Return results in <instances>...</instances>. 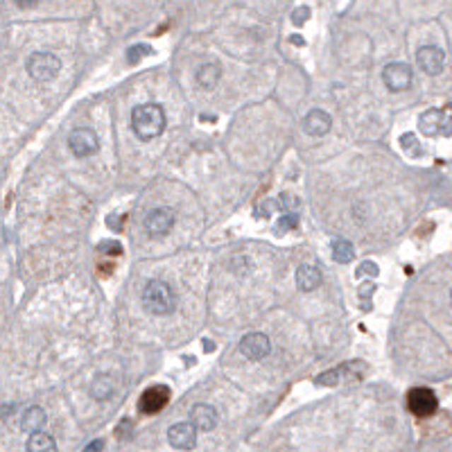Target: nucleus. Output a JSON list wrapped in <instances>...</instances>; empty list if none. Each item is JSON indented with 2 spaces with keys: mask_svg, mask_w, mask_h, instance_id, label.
Listing matches in <instances>:
<instances>
[{
  "mask_svg": "<svg viewBox=\"0 0 452 452\" xmlns=\"http://www.w3.org/2000/svg\"><path fill=\"white\" fill-rule=\"evenodd\" d=\"M132 129L141 141H152L166 129V111L161 104L149 102L132 111Z\"/></svg>",
  "mask_w": 452,
  "mask_h": 452,
  "instance_id": "1",
  "label": "nucleus"
},
{
  "mask_svg": "<svg viewBox=\"0 0 452 452\" xmlns=\"http://www.w3.org/2000/svg\"><path fill=\"white\" fill-rule=\"evenodd\" d=\"M143 308L149 312V315H156V317L172 315L177 308L175 289H172L166 281H161V278L149 281L143 289Z\"/></svg>",
  "mask_w": 452,
  "mask_h": 452,
  "instance_id": "2",
  "label": "nucleus"
},
{
  "mask_svg": "<svg viewBox=\"0 0 452 452\" xmlns=\"http://www.w3.org/2000/svg\"><path fill=\"white\" fill-rule=\"evenodd\" d=\"M28 73L34 82H50L62 71V59L54 52H34L28 59Z\"/></svg>",
  "mask_w": 452,
  "mask_h": 452,
  "instance_id": "3",
  "label": "nucleus"
},
{
  "mask_svg": "<svg viewBox=\"0 0 452 452\" xmlns=\"http://www.w3.org/2000/svg\"><path fill=\"white\" fill-rule=\"evenodd\" d=\"M421 134L436 138V136H450L452 134V113L444 109H430L419 118Z\"/></svg>",
  "mask_w": 452,
  "mask_h": 452,
  "instance_id": "4",
  "label": "nucleus"
},
{
  "mask_svg": "<svg viewBox=\"0 0 452 452\" xmlns=\"http://www.w3.org/2000/svg\"><path fill=\"white\" fill-rule=\"evenodd\" d=\"M407 407L414 416H432L439 407V400L434 396L432 389H425V387H416L407 393Z\"/></svg>",
  "mask_w": 452,
  "mask_h": 452,
  "instance_id": "5",
  "label": "nucleus"
},
{
  "mask_svg": "<svg viewBox=\"0 0 452 452\" xmlns=\"http://www.w3.org/2000/svg\"><path fill=\"white\" fill-rule=\"evenodd\" d=\"M175 222H177V217L172 208H154V211H149L145 217V231L152 238H163L172 231Z\"/></svg>",
  "mask_w": 452,
  "mask_h": 452,
  "instance_id": "6",
  "label": "nucleus"
},
{
  "mask_svg": "<svg viewBox=\"0 0 452 452\" xmlns=\"http://www.w3.org/2000/svg\"><path fill=\"white\" fill-rule=\"evenodd\" d=\"M272 351V342L265 332H249L242 337L240 342V353L251 362H260L270 355Z\"/></svg>",
  "mask_w": 452,
  "mask_h": 452,
  "instance_id": "7",
  "label": "nucleus"
},
{
  "mask_svg": "<svg viewBox=\"0 0 452 452\" xmlns=\"http://www.w3.org/2000/svg\"><path fill=\"white\" fill-rule=\"evenodd\" d=\"M68 147H71V152L77 156V158H86V156H93L100 149V141L95 132L91 129H75L71 132V136H68Z\"/></svg>",
  "mask_w": 452,
  "mask_h": 452,
  "instance_id": "8",
  "label": "nucleus"
},
{
  "mask_svg": "<svg viewBox=\"0 0 452 452\" xmlns=\"http://www.w3.org/2000/svg\"><path fill=\"white\" fill-rule=\"evenodd\" d=\"M382 79H385V86L393 93L407 91L412 84V68L407 64H389L382 71Z\"/></svg>",
  "mask_w": 452,
  "mask_h": 452,
  "instance_id": "9",
  "label": "nucleus"
},
{
  "mask_svg": "<svg viewBox=\"0 0 452 452\" xmlns=\"http://www.w3.org/2000/svg\"><path fill=\"white\" fill-rule=\"evenodd\" d=\"M168 441L177 450H192L197 446V427L192 423H175L168 430Z\"/></svg>",
  "mask_w": 452,
  "mask_h": 452,
  "instance_id": "10",
  "label": "nucleus"
},
{
  "mask_svg": "<svg viewBox=\"0 0 452 452\" xmlns=\"http://www.w3.org/2000/svg\"><path fill=\"white\" fill-rule=\"evenodd\" d=\"M416 62H419L421 71L427 75H439L444 71L446 66V54L441 48H436V45H423L416 54Z\"/></svg>",
  "mask_w": 452,
  "mask_h": 452,
  "instance_id": "11",
  "label": "nucleus"
},
{
  "mask_svg": "<svg viewBox=\"0 0 452 452\" xmlns=\"http://www.w3.org/2000/svg\"><path fill=\"white\" fill-rule=\"evenodd\" d=\"M168 400H170V389L166 385H154L141 396L138 410H141L143 414H156V412H161L166 407Z\"/></svg>",
  "mask_w": 452,
  "mask_h": 452,
  "instance_id": "12",
  "label": "nucleus"
},
{
  "mask_svg": "<svg viewBox=\"0 0 452 452\" xmlns=\"http://www.w3.org/2000/svg\"><path fill=\"white\" fill-rule=\"evenodd\" d=\"M190 421H192V425L197 427V430L211 432V430H215L219 416H217V410L213 407V405L197 402L195 407H192V412H190Z\"/></svg>",
  "mask_w": 452,
  "mask_h": 452,
  "instance_id": "13",
  "label": "nucleus"
},
{
  "mask_svg": "<svg viewBox=\"0 0 452 452\" xmlns=\"http://www.w3.org/2000/svg\"><path fill=\"white\" fill-rule=\"evenodd\" d=\"M45 423H48V416H45V412L39 407V405H32V407H28L21 416V430L28 432L30 436L43 432Z\"/></svg>",
  "mask_w": 452,
  "mask_h": 452,
  "instance_id": "14",
  "label": "nucleus"
},
{
  "mask_svg": "<svg viewBox=\"0 0 452 452\" xmlns=\"http://www.w3.org/2000/svg\"><path fill=\"white\" fill-rule=\"evenodd\" d=\"M330 127H332L330 115L321 109H312L303 120V129L310 136H326L330 132Z\"/></svg>",
  "mask_w": 452,
  "mask_h": 452,
  "instance_id": "15",
  "label": "nucleus"
},
{
  "mask_svg": "<svg viewBox=\"0 0 452 452\" xmlns=\"http://www.w3.org/2000/svg\"><path fill=\"white\" fill-rule=\"evenodd\" d=\"M321 272L315 267V265H301L299 272H296V287L301 292H312V289H317L321 285Z\"/></svg>",
  "mask_w": 452,
  "mask_h": 452,
  "instance_id": "16",
  "label": "nucleus"
},
{
  "mask_svg": "<svg viewBox=\"0 0 452 452\" xmlns=\"http://www.w3.org/2000/svg\"><path fill=\"white\" fill-rule=\"evenodd\" d=\"M219 77H222V68L217 64H204L199 66V71H197V84H199L204 91H213L219 84Z\"/></svg>",
  "mask_w": 452,
  "mask_h": 452,
  "instance_id": "17",
  "label": "nucleus"
},
{
  "mask_svg": "<svg viewBox=\"0 0 452 452\" xmlns=\"http://www.w3.org/2000/svg\"><path fill=\"white\" fill-rule=\"evenodd\" d=\"M115 391V382L109 373H100L95 376V380H93L91 385V396L95 400H109L113 396Z\"/></svg>",
  "mask_w": 452,
  "mask_h": 452,
  "instance_id": "18",
  "label": "nucleus"
},
{
  "mask_svg": "<svg viewBox=\"0 0 452 452\" xmlns=\"http://www.w3.org/2000/svg\"><path fill=\"white\" fill-rule=\"evenodd\" d=\"M332 260L335 262H340V265H349L353 258H355V247L351 245L346 238H337V240H332Z\"/></svg>",
  "mask_w": 452,
  "mask_h": 452,
  "instance_id": "19",
  "label": "nucleus"
},
{
  "mask_svg": "<svg viewBox=\"0 0 452 452\" xmlns=\"http://www.w3.org/2000/svg\"><path fill=\"white\" fill-rule=\"evenodd\" d=\"M28 452H57V444L50 434L39 432L28 439Z\"/></svg>",
  "mask_w": 452,
  "mask_h": 452,
  "instance_id": "20",
  "label": "nucleus"
},
{
  "mask_svg": "<svg viewBox=\"0 0 452 452\" xmlns=\"http://www.w3.org/2000/svg\"><path fill=\"white\" fill-rule=\"evenodd\" d=\"M276 208H278V211H283V215H296V211L301 208V202H299V197L283 192L276 199Z\"/></svg>",
  "mask_w": 452,
  "mask_h": 452,
  "instance_id": "21",
  "label": "nucleus"
},
{
  "mask_svg": "<svg viewBox=\"0 0 452 452\" xmlns=\"http://www.w3.org/2000/svg\"><path fill=\"white\" fill-rule=\"evenodd\" d=\"M147 54H152V48H149V45H145V43L132 45V48L127 50V62H129V64H138Z\"/></svg>",
  "mask_w": 452,
  "mask_h": 452,
  "instance_id": "22",
  "label": "nucleus"
},
{
  "mask_svg": "<svg viewBox=\"0 0 452 452\" xmlns=\"http://www.w3.org/2000/svg\"><path fill=\"white\" fill-rule=\"evenodd\" d=\"M296 226H299V215H283V217H278V222H276L278 233H287V231H294Z\"/></svg>",
  "mask_w": 452,
  "mask_h": 452,
  "instance_id": "23",
  "label": "nucleus"
},
{
  "mask_svg": "<svg viewBox=\"0 0 452 452\" xmlns=\"http://www.w3.org/2000/svg\"><path fill=\"white\" fill-rule=\"evenodd\" d=\"M400 147H402L407 154H412V156H419V154H421V149L416 147V136H414V134L400 136Z\"/></svg>",
  "mask_w": 452,
  "mask_h": 452,
  "instance_id": "24",
  "label": "nucleus"
},
{
  "mask_svg": "<svg viewBox=\"0 0 452 452\" xmlns=\"http://www.w3.org/2000/svg\"><path fill=\"white\" fill-rule=\"evenodd\" d=\"M98 251L100 253H107V256H120V253H122V245H120V242L107 240V242H100Z\"/></svg>",
  "mask_w": 452,
  "mask_h": 452,
  "instance_id": "25",
  "label": "nucleus"
},
{
  "mask_svg": "<svg viewBox=\"0 0 452 452\" xmlns=\"http://www.w3.org/2000/svg\"><path fill=\"white\" fill-rule=\"evenodd\" d=\"M340 376H342V369H335V371H328V373H321V376L317 378V385H321V387L337 385V382H340Z\"/></svg>",
  "mask_w": 452,
  "mask_h": 452,
  "instance_id": "26",
  "label": "nucleus"
},
{
  "mask_svg": "<svg viewBox=\"0 0 452 452\" xmlns=\"http://www.w3.org/2000/svg\"><path fill=\"white\" fill-rule=\"evenodd\" d=\"M274 208H276V202H272V199H265L260 206H256V211H253V213H256V217H270Z\"/></svg>",
  "mask_w": 452,
  "mask_h": 452,
  "instance_id": "27",
  "label": "nucleus"
},
{
  "mask_svg": "<svg viewBox=\"0 0 452 452\" xmlns=\"http://www.w3.org/2000/svg\"><path fill=\"white\" fill-rule=\"evenodd\" d=\"M308 16H310V9L308 7H296L292 11V23H294V25H303V23L308 21Z\"/></svg>",
  "mask_w": 452,
  "mask_h": 452,
  "instance_id": "28",
  "label": "nucleus"
},
{
  "mask_svg": "<svg viewBox=\"0 0 452 452\" xmlns=\"http://www.w3.org/2000/svg\"><path fill=\"white\" fill-rule=\"evenodd\" d=\"M364 274H369V276H378V265L376 262H362L360 265V270H357V276H364Z\"/></svg>",
  "mask_w": 452,
  "mask_h": 452,
  "instance_id": "29",
  "label": "nucleus"
},
{
  "mask_svg": "<svg viewBox=\"0 0 452 452\" xmlns=\"http://www.w3.org/2000/svg\"><path fill=\"white\" fill-rule=\"evenodd\" d=\"M104 450V441H102V439H95V441H91L82 452H102Z\"/></svg>",
  "mask_w": 452,
  "mask_h": 452,
  "instance_id": "30",
  "label": "nucleus"
},
{
  "mask_svg": "<svg viewBox=\"0 0 452 452\" xmlns=\"http://www.w3.org/2000/svg\"><path fill=\"white\" fill-rule=\"evenodd\" d=\"M11 410H14V405H3V407H0V419H9Z\"/></svg>",
  "mask_w": 452,
  "mask_h": 452,
  "instance_id": "31",
  "label": "nucleus"
},
{
  "mask_svg": "<svg viewBox=\"0 0 452 452\" xmlns=\"http://www.w3.org/2000/svg\"><path fill=\"white\" fill-rule=\"evenodd\" d=\"M292 43H296V45H303V39H301L299 34H294V37H292Z\"/></svg>",
  "mask_w": 452,
  "mask_h": 452,
  "instance_id": "32",
  "label": "nucleus"
},
{
  "mask_svg": "<svg viewBox=\"0 0 452 452\" xmlns=\"http://www.w3.org/2000/svg\"><path fill=\"white\" fill-rule=\"evenodd\" d=\"M202 344H206V351H213V342H208V340H204Z\"/></svg>",
  "mask_w": 452,
  "mask_h": 452,
  "instance_id": "33",
  "label": "nucleus"
},
{
  "mask_svg": "<svg viewBox=\"0 0 452 452\" xmlns=\"http://www.w3.org/2000/svg\"><path fill=\"white\" fill-rule=\"evenodd\" d=\"M450 299H452V294H450Z\"/></svg>",
  "mask_w": 452,
  "mask_h": 452,
  "instance_id": "34",
  "label": "nucleus"
}]
</instances>
